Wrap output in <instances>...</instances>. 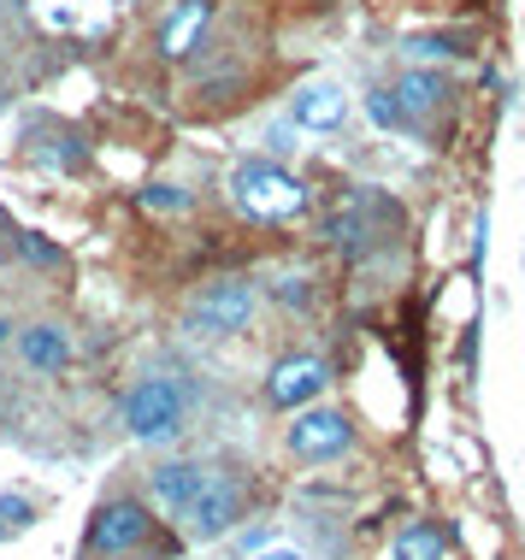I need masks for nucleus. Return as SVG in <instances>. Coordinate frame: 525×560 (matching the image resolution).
Listing matches in <instances>:
<instances>
[{
  "mask_svg": "<svg viewBox=\"0 0 525 560\" xmlns=\"http://www.w3.org/2000/svg\"><path fill=\"white\" fill-rule=\"evenodd\" d=\"M7 330H12V325H0V337H7Z\"/></svg>",
  "mask_w": 525,
  "mask_h": 560,
  "instance_id": "obj_19",
  "label": "nucleus"
},
{
  "mask_svg": "<svg viewBox=\"0 0 525 560\" xmlns=\"http://www.w3.org/2000/svg\"><path fill=\"white\" fill-rule=\"evenodd\" d=\"M307 278H302V271H290V278H278V301H283V307H307Z\"/></svg>",
  "mask_w": 525,
  "mask_h": 560,
  "instance_id": "obj_15",
  "label": "nucleus"
},
{
  "mask_svg": "<svg viewBox=\"0 0 525 560\" xmlns=\"http://www.w3.org/2000/svg\"><path fill=\"white\" fill-rule=\"evenodd\" d=\"M366 107H372V118H378L384 130H413V125H408V113L396 107V95H389V89H384V95H372Z\"/></svg>",
  "mask_w": 525,
  "mask_h": 560,
  "instance_id": "obj_14",
  "label": "nucleus"
},
{
  "mask_svg": "<svg viewBox=\"0 0 525 560\" xmlns=\"http://www.w3.org/2000/svg\"><path fill=\"white\" fill-rule=\"evenodd\" d=\"M125 425L137 443H172V436H184L189 425V401H184V389L172 384V377H142L137 389L125 396Z\"/></svg>",
  "mask_w": 525,
  "mask_h": 560,
  "instance_id": "obj_2",
  "label": "nucleus"
},
{
  "mask_svg": "<svg viewBox=\"0 0 525 560\" xmlns=\"http://www.w3.org/2000/svg\"><path fill=\"white\" fill-rule=\"evenodd\" d=\"M389 95H396V107L408 113V125L419 130V118H425V113L443 101V83L431 78V71H408V78H401L396 89H389Z\"/></svg>",
  "mask_w": 525,
  "mask_h": 560,
  "instance_id": "obj_12",
  "label": "nucleus"
},
{
  "mask_svg": "<svg viewBox=\"0 0 525 560\" xmlns=\"http://www.w3.org/2000/svg\"><path fill=\"white\" fill-rule=\"evenodd\" d=\"M201 478H207V466H189V460H172V466H160V472H148L154 508L166 513V520H177V513L189 508V495L201 490Z\"/></svg>",
  "mask_w": 525,
  "mask_h": 560,
  "instance_id": "obj_8",
  "label": "nucleus"
},
{
  "mask_svg": "<svg viewBox=\"0 0 525 560\" xmlns=\"http://www.w3.org/2000/svg\"><path fill=\"white\" fill-rule=\"evenodd\" d=\"M325 384H331V366L319 354H283L266 377V396H272V407H307Z\"/></svg>",
  "mask_w": 525,
  "mask_h": 560,
  "instance_id": "obj_6",
  "label": "nucleus"
},
{
  "mask_svg": "<svg viewBox=\"0 0 525 560\" xmlns=\"http://www.w3.org/2000/svg\"><path fill=\"white\" fill-rule=\"evenodd\" d=\"M19 354H24V366H36V372H59L71 360V337L59 325H30L19 337Z\"/></svg>",
  "mask_w": 525,
  "mask_h": 560,
  "instance_id": "obj_11",
  "label": "nucleus"
},
{
  "mask_svg": "<svg viewBox=\"0 0 525 560\" xmlns=\"http://www.w3.org/2000/svg\"><path fill=\"white\" fill-rule=\"evenodd\" d=\"M236 520H243V483H236L231 472H213V466H207L201 490L189 495V508L177 513V525H184L195 542H213V537L231 532Z\"/></svg>",
  "mask_w": 525,
  "mask_h": 560,
  "instance_id": "obj_3",
  "label": "nucleus"
},
{
  "mask_svg": "<svg viewBox=\"0 0 525 560\" xmlns=\"http://www.w3.org/2000/svg\"><path fill=\"white\" fill-rule=\"evenodd\" d=\"M19 525H30V502L24 495H7L0 502V532H19Z\"/></svg>",
  "mask_w": 525,
  "mask_h": 560,
  "instance_id": "obj_17",
  "label": "nucleus"
},
{
  "mask_svg": "<svg viewBox=\"0 0 525 560\" xmlns=\"http://www.w3.org/2000/svg\"><path fill=\"white\" fill-rule=\"evenodd\" d=\"M207 19H213V0H177L172 19L160 24V54H166V59H184L195 42H201Z\"/></svg>",
  "mask_w": 525,
  "mask_h": 560,
  "instance_id": "obj_9",
  "label": "nucleus"
},
{
  "mask_svg": "<svg viewBox=\"0 0 525 560\" xmlns=\"http://www.w3.org/2000/svg\"><path fill=\"white\" fill-rule=\"evenodd\" d=\"M295 125L302 130H342V118H349V95H342L337 83H313L295 95Z\"/></svg>",
  "mask_w": 525,
  "mask_h": 560,
  "instance_id": "obj_10",
  "label": "nucleus"
},
{
  "mask_svg": "<svg viewBox=\"0 0 525 560\" xmlns=\"http://www.w3.org/2000/svg\"><path fill=\"white\" fill-rule=\"evenodd\" d=\"M349 443H354V425L337 413V407H307V413H295V425H290V454L295 460H337Z\"/></svg>",
  "mask_w": 525,
  "mask_h": 560,
  "instance_id": "obj_5",
  "label": "nucleus"
},
{
  "mask_svg": "<svg viewBox=\"0 0 525 560\" xmlns=\"http://www.w3.org/2000/svg\"><path fill=\"white\" fill-rule=\"evenodd\" d=\"M389 560H448V542L431 525H401L389 542Z\"/></svg>",
  "mask_w": 525,
  "mask_h": 560,
  "instance_id": "obj_13",
  "label": "nucleus"
},
{
  "mask_svg": "<svg viewBox=\"0 0 525 560\" xmlns=\"http://www.w3.org/2000/svg\"><path fill=\"white\" fill-rule=\"evenodd\" d=\"M254 307H260V290L248 278H224L189 307V330L195 337H236V330H248Z\"/></svg>",
  "mask_w": 525,
  "mask_h": 560,
  "instance_id": "obj_4",
  "label": "nucleus"
},
{
  "mask_svg": "<svg viewBox=\"0 0 525 560\" xmlns=\"http://www.w3.org/2000/svg\"><path fill=\"white\" fill-rule=\"evenodd\" d=\"M248 560H307L302 549H260V555H248Z\"/></svg>",
  "mask_w": 525,
  "mask_h": 560,
  "instance_id": "obj_18",
  "label": "nucleus"
},
{
  "mask_svg": "<svg viewBox=\"0 0 525 560\" xmlns=\"http://www.w3.org/2000/svg\"><path fill=\"white\" fill-rule=\"evenodd\" d=\"M231 201L243 207L248 219H295V213H307V184L295 172H283V165L272 160H243L231 172Z\"/></svg>",
  "mask_w": 525,
  "mask_h": 560,
  "instance_id": "obj_1",
  "label": "nucleus"
},
{
  "mask_svg": "<svg viewBox=\"0 0 525 560\" xmlns=\"http://www.w3.org/2000/svg\"><path fill=\"white\" fill-rule=\"evenodd\" d=\"M148 508L142 502H130V495H118V502H107L95 513V555H130V549H142L148 542Z\"/></svg>",
  "mask_w": 525,
  "mask_h": 560,
  "instance_id": "obj_7",
  "label": "nucleus"
},
{
  "mask_svg": "<svg viewBox=\"0 0 525 560\" xmlns=\"http://www.w3.org/2000/svg\"><path fill=\"white\" fill-rule=\"evenodd\" d=\"M142 201H148V207H166V213H177V207H189V195H184V189H172V184H154V189H142Z\"/></svg>",
  "mask_w": 525,
  "mask_h": 560,
  "instance_id": "obj_16",
  "label": "nucleus"
}]
</instances>
